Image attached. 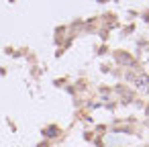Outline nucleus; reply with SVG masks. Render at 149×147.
I'll use <instances>...</instances> for the list:
<instances>
[{
    "mask_svg": "<svg viewBox=\"0 0 149 147\" xmlns=\"http://www.w3.org/2000/svg\"><path fill=\"white\" fill-rule=\"evenodd\" d=\"M45 135H47V137H53V135H57V129H55V127H49V129L45 131Z\"/></svg>",
    "mask_w": 149,
    "mask_h": 147,
    "instance_id": "obj_2",
    "label": "nucleus"
},
{
    "mask_svg": "<svg viewBox=\"0 0 149 147\" xmlns=\"http://www.w3.org/2000/svg\"><path fill=\"white\" fill-rule=\"evenodd\" d=\"M131 80H135V86H137V88H141V90L149 92V76L139 74V76H131Z\"/></svg>",
    "mask_w": 149,
    "mask_h": 147,
    "instance_id": "obj_1",
    "label": "nucleus"
}]
</instances>
